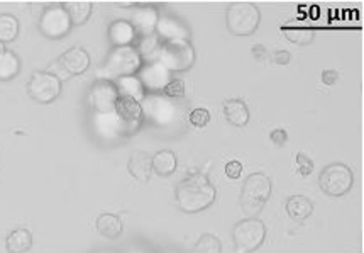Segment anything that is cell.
<instances>
[{
  "instance_id": "12",
  "label": "cell",
  "mask_w": 364,
  "mask_h": 253,
  "mask_svg": "<svg viewBox=\"0 0 364 253\" xmlns=\"http://www.w3.org/2000/svg\"><path fill=\"white\" fill-rule=\"evenodd\" d=\"M159 19L158 9L151 4H134V11L131 14V26L136 31L137 39L149 38L156 34Z\"/></svg>"
},
{
  "instance_id": "37",
  "label": "cell",
  "mask_w": 364,
  "mask_h": 253,
  "mask_svg": "<svg viewBox=\"0 0 364 253\" xmlns=\"http://www.w3.org/2000/svg\"><path fill=\"white\" fill-rule=\"evenodd\" d=\"M337 78H339V75H337L336 70H323L322 72V82L326 83V86H334L337 82Z\"/></svg>"
},
{
  "instance_id": "33",
  "label": "cell",
  "mask_w": 364,
  "mask_h": 253,
  "mask_svg": "<svg viewBox=\"0 0 364 253\" xmlns=\"http://www.w3.org/2000/svg\"><path fill=\"white\" fill-rule=\"evenodd\" d=\"M296 170H299V175L309 177L314 172V162L309 155L300 152L296 155Z\"/></svg>"
},
{
  "instance_id": "14",
  "label": "cell",
  "mask_w": 364,
  "mask_h": 253,
  "mask_svg": "<svg viewBox=\"0 0 364 253\" xmlns=\"http://www.w3.org/2000/svg\"><path fill=\"white\" fill-rule=\"evenodd\" d=\"M92 126L93 133L105 141L126 135V128H124L121 118L117 116L115 110L112 113H95L92 118Z\"/></svg>"
},
{
  "instance_id": "34",
  "label": "cell",
  "mask_w": 364,
  "mask_h": 253,
  "mask_svg": "<svg viewBox=\"0 0 364 253\" xmlns=\"http://www.w3.org/2000/svg\"><path fill=\"white\" fill-rule=\"evenodd\" d=\"M242 174V163L239 162V160H230L228 162V165H225V175L229 177V179L236 180L241 177Z\"/></svg>"
},
{
  "instance_id": "28",
  "label": "cell",
  "mask_w": 364,
  "mask_h": 253,
  "mask_svg": "<svg viewBox=\"0 0 364 253\" xmlns=\"http://www.w3.org/2000/svg\"><path fill=\"white\" fill-rule=\"evenodd\" d=\"M283 33H285V36L290 39L291 43H296V44L312 43L315 38V31L310 28V26H299V24L285 26V28H283Z\"/></svg>"
},
{
  "instance_id": "39",
  "label": "cell",
  "mask_w": 364,
  "mask_h": 253,
  "mask_svg": "<svg viewBox=\"0 0 364 253\" xmlns=\"http://www.w3.org/2000/svg\"><path fill=\"white\" fill-rule=\"evenodd\" d=\"M4 51H6V44H2V43H0V55H2Z\"/></svg>"
},
{
  "instance_id": "6",
  "label": "cell",
  "mask_w": 364,
  "mask_h": 253,
  "mask_svg": "<svg viewBox=\"0 0 364 253\" xmlns=\"http://www.w3.org/2000/svg\"><path fill=\"white\" fill-rule=\"evenodd\" d=\"M234 243L237 253H251L266 239V224L257 217H246L234 226Z\"/></svg>"
},
{
  "instance_id": "29",
  "label": "cell",
  "mask_w": 364,
  "mask_h": 253,
  "mask_svg": "<svg viewBox=\"0 0 364 253\" xmlns=\"http://www.w3.org/2000/svg\"><path fill=\"white\" fill-rule=\"evenodd\" d=\"M19 34V21L12 14H0V43L14 41Z\"/></svg>"
},
{
  "instance_id": "11",
  "label": "cell",
  "mask_w": 364,
  "mask_h": 253,
  "mask_svg": "<svg viewBox=\"0 0 364 253\" xmlns=\"http://www.w3.org/2000/svg\"><path fill=\"white\" fill-rule=\"evenodd\" d=\"M136 77L139 78L146 94H158V92H163L164 87L170 83L171 72H168L159 61L149 60L148 63H143Z\"/></svg>"
},
{
  "instance_id": "17",
  "label": "cell",
  "mask_w": 364,
  "mask_h": 253,
  "mask_svg": "<svg viewBox=\"0 0 364 253\" xmlns=\"http://www.w3.org/2000/svg\"><path fill=\"white\" fill-rule=\"evenodd\" d=\"M156 36L159 41H171V39H188V29L175 16H163L158 19Z\"/></svg>"
},
{
  "instance_id": "30",
  "label": "cell",
  "mask_w": 364,
  "mask_h": 253,
  "mask_svg": "<svg viewBox=\"0 0 364 253\" xmlns=\"http://www.w3.org/2000/svg\"><path fill=\"white\" fill-rule=\"evenodd\" d=\"M193 253H222L220 239L212 233H205L195 243Z\"/></svg>"
},
{
  "instance_id": "5",
  "label": "cell",
  "mask_w": 364,
  "mask_h": 253,
  "mask_svg": "<svg viewBox=\"0 0 364 253\" xmlns=\"http://www.w3.org/2000/svg\"><path fill=\"white\" fill-rule=\"evenodd\" d=\"M261 12L252 2L230 4L225 14L228 28L236 36H250L259 26Z\"/></svg>"
},
{
  "instance_id": "27",
  "label": "cell",
  "mask_w": 364,
  "mask_h": 253,
  "mask_svg": "<svg viewBox=\"0 0 364 253\" xmlns=\"http://www.w3.org/2000/svg\"><path fill=\"white\" fill-rule=\"evenodd\" d=\"M21 72V60L14 51L6 50L0 55V80H12Z\"/></svg>"
},
{
  "instance_id": "18",
  "label": "cell",
  "mask_w": 364,
  "mask_h": 253,
  "mask_svg": "<svg viewBox=\"0 0 364 253\" xmlns=\"http://www.w3.org/2000/svg\"><path fill=\"white\" fill-rule=\"evenodd\" d=\"M153 155L146 152H132L129 157L127 170L129 174L134 177L139 182H148L153 175V165H151Z\"/></svg>"
},
{
  "instance_id": "15",
  "label": "cell",
  "mask_w": 364,
  "mask_h": 253,
  "mask_svg": "<svg viewBox=\"0 0 364 253\" xmlns=\"http://www.w3.org/2000/svg\"><path fill=\"white\" fill-rule=\"evenodd\" d=\"M58 66L65 77H77V75L85 73L90 66V55L83 48H70L58 58Z\"/></svg>"
},
{
  "instance_id": "20",
  "label": "cell",
  "mask_w": 364,
  "mask_h": 253,
  "mask_svg": "<svg viewBox=\"0 0 364 253\" xmlns=\"http://www.w3.org/2000/svg\"><path fill=\"white\" fill-rule=\"evenodd\" d=\"M97 232H99L104 238L115 239L119 238L124 232L122 220L114 212H102V215L97 217Z\"/></svg>"
},
{
  "instance_id": "31",
  "label": "cell",
  "mask_w": 364,
  "mask_h": 253,
  "mask_svg": "<svg viewBox=\"0 0 364 253\" xmlns=\"http://www.w3.org/2000/svg\"><path fill=\"white\" fill-rule=\"evenodd\" d=\"M163 95L166 97V99H170V100L171 99H180V97L185 95V83L181 82L180 78H171L170 83L164 87Z\"/></svg>"
},
{
  "instance_id": "8",
  "label": "cell",
  "mask_w": 364,
  "mask_h": 253,
  "mask_svg": "<svg viewBox=\"0 0 364 253\" xmlns=\"http://www.w3.org/2000/svg\"><path fill=\"white\" fill-rule=\"evenodd\" d=\"M39 29L50 39H60L72 31V21L66 14L63 4H53L44 9L39 17Z\"/></svg>"
},
{
  "instance_id": "19",
  "label": "cell",
  "mask_w": 364,
  "mask_h": 253,
  "mask_svg": "<svg viewBox=\"0 0 364 253\" xmlns=\"http://www.w3.org/2000/svg\"><path fill=\"white\" fill-rule=\"evenodd\" d=\"M109 38L114 48L122 46H134V41L137 39L136 31L131 26L129 21H115L109 28Z\"/></svg>"
},
{
  "instance_id": "10",
  "label": "cell",
  "mask_w": 364,
  "mask_h": 253,
  "mask_svg": "<svg viewBox=\"0 0 364 253\" xmlns=\"http://www.w3.org/2000/svg\"><path fill=\"white\" fill-rule=\"evenodd\" d=\"M141 109H143L144 119L158 126H168L176 116L175 105L161 94H146L141 102Z\"/></svg>"
},
{
  "instance_id": "16",
  "label": "cell",
  "mask_w": 364,
  "mask_h": 253,
  "mask_svg": "<svg viewBox=\"0 0 364 253\" xmlns=\"http://www.w3.org/2000/svg\"><path fill=\"white\" fill-rule=\"evenodd\" d=\"M115 113H117L124 128H126V135H132V133L139 130V126L144 121L139 102L127 99V97H119L117 104H115Z\"/></svg>"
},
{
  "instance_id": "7",
  "label": "cell",
  "mask_w": 364,
  "mask_h": 253,
  "mask_svg": "<svg viewBox=\"0 0 364 253\" xmlns=\"http://www.w3.org/2000/svg\"><path fill=\"white\" fill-rule=\"evenodd\" d=\"M354 174L346 163H331L318 177V185L331 197H341L353 189Z\"/></svg>"
},
{
  "instance_id": "26",
  "label": "cell",
  "mask_w": 364,
  "mask_h": 253,
  "mask_svg": "<svg viewBox=\"0 0 364 253\" xmlns=\"http://www.w3.org/2000/svg\"><path fill=\"white\" fill-rule=\"evenodd\" d=\"M63 7L72 21V26H82L90 19L93 4L88 0H73V2H63Z\"/></svg>"
},
{
  "instance_id": "9",
  "label": "cell",
  "mask_w": 364,
  "mask_h": 253,
  "mask_svg": "<svg viewBox=\"0 0 364 253\" xmlns=\"http://www.w3.org/2000/svg\"><path fill=\"white\" fill-rule=\"evenodd\" d=\"M31 99L39 104H51L61 94V80L51 72H34L28 83Z\"/></svg>"
},
{
  "instance_id": "35",
  "label": "cell",
  "mask_w": 364,
  "mask_h": 253,
  "mask_svg": "<svg viewBox=\"0 0 364 253\" xmlns=\"http://www.w3.org/2000/svg\"><path fill=\"white\" fill-rule=\"evenodd\" d=\"M269 140L273 141V145H277L282 148L283 145H287L288 141V133L285 130H282V128H277V130L272 131V135H269Z\"/></svg>"
},
{
  "instance_id": "13",
  "label": "cell",
  "mask_w": 364,
  "mask_h": 253,
  "mask_svg": "<svg viewBox=\"0 0 364 253\" xmlns=\"http://www.w3.org/2000/svg\"><path fill=\"white\" fill-rule=\"evenodd\" d=\"M119 100V92L110 80H97L90 88V105L95 113H112Z\"/></svg>"
},
{
  "instance_id": "2",
  "label": "cell",
  "mask_w": 364,
  "mask_h": 253,
  "mask_svg": "<svg viewBox=\"0 0 364 253\" xmlns=\"http://www.w3.org/2000/svg\"><path fill=\"white\" fill-rule=\"evenodd\" d=\"M144 60L141 58V55L137 53L134 46H122V48H114L109 53L107 60L104 61V65L100 66V70L97 72L99 80H115L124 78V77H134L137 72L143 66Z\"/></svg>"
},
{
  "instance_id": "22",
  "label": "cell",
  "mask_w": 364,
  "mask_h": 253,
  "mask_svg": "<svg viewBox=\"0 0 364 253\" xmlns=\"http://www.w3.org/2000/svg\"><path fill=\"white\" fill-rule=\"evenodd\" d=\"M285 210L287 215L290 216L293 221L301 223V221H305L310 215H312L314 204L309 197H305V195H291V197H288Z\"/></svg>"
},
{
  "instance_id": "25",
  "label": "cell",
  "mask_w": 364,
  "mask_h": 253,
  "mask_svg": "<svg viewBox=\"0 0 364 253\" xmlns=\"http://www.w3.org/2000/svg\"><path fill=\"white\" fill-rule=\"evenodd\" d=\"M115 88H117L119 92V97H127V99H132L136 102H143L144 95H146V91L141 86L139 78L136 77H124V78H119L115 80Z\"/></svg>"
},
{
  "instance_id": "24",
  "label": "cell",
  "mask_w": 364,
  "mask_h": 253,
  "mask_svg": "<svg viewBox=\"0 0 364 253\" xmlns=\"http://www.w3.org/2000/svg\"><path fill=\"white\" fill-rule=\"evenodd\" d=\"M33 247V233L28 228H16L7 234L6 248L9 253H26Z\"/></svg>"
},
{
  "instance_id": "3",
  "label": "cell",
  "mask_w": 364,
  "mask_h": 253,
  "mask_svg": "<svg viewBox=\"0 0 364 253\" xmlns=\"http://www.w3.org/2000/svg\"><path fill=\"white\" fill-rule=\"evenodd\" d=\"M154 60L159 61L168 72H185L195 63V48L188 39L159 41Z\"/></svg>"
},
{
  "instance_id": "38",
  "label": "cell",
  "mask_w": 364,
  "mask_h": 253,
  "mask_svg": "<svg viewBox=\"0 0 364 253\" xmlns=\"http://www.w3.org/2000/svg\"><path fill=\"white\" fill-rule=\"evenodd\" d=\"M251 53H252V56H255L256 60L263 61V60L268 58V51H266V48L261 46V44H257V46H252Z\"/></svg>"
},
{
  "instance_id": "36",
  "label": "cell",
  "mask_w": 364,
  "mask_h": 253,
  "mask_svg": "<svg viewBox=\"0 0 364 253\" xmlns=\"http://www.w3.org/2000/svg\"><path fill=\"white\" fill-rule=\"evenodd\" d=\"M273 61L279 66H285V65H290L291 61V53L287 51V50H278L273 53Z\"/></svg>"
},
{
  "instance_id": "32",
  "label": "cell",
  "mask_w": 364,
  "mask_h": 253,
  "mask_svg": "<svg viewBox=\"0 0 364 253\" xmlns=\"http://www.w3.org/2000/svg\"><path fill=\"white\" fill-rule=\"evenodd\" d=\"M190 124L195 128H205L210 123V113L203 108H197L190 113Z\"/></svg>"
},
{
  "instance_id": "21",
  "label": "cell",
  "mask_w": 364,
  "mask_h": 253,
  "mask_svg": "<svg viewBox=\"0 0 364 253\" xmlns=\"http://www.w3.org/2000/svg\"><path fill=\"white\" fill-rule=\"evenodd\" d=\"M224 114H225V119H228L232 126H237V128L246 126V124L250 123V118H251L247 105L239 99L225 100L224 102Z\"/></svg>"
},
{
  "instance_id": "4",
  "label": "cell",
  "mask_w": 364,
  "mask_h": 253,
  "mask_svg": "<svg viewBox=\"0 0 364 253\" xmlns=\"http://www.w3.org/2000/svg\"><path fill=\"white\" fill-rule=\"evenodd\" d=\"M272 179L264 174H251L244 180L242 189H241V210L244 215L255 217L263 211V207L268 202L269 195H272Z\"/></svg>"
},
{
  "instance_id": "23",
  "label": "cell",
  "mask_w": 364,
  "mask_h": 253,
  "mask_svg": "<svg viewBox=\"0 0 364 253\" xmlns=\"http://www.w3.org/2000/svg\"><path fill=\"white\" fill-rule=\"evenodd\" d=\"M151 165H153V174L168 177L175 174L176 167H178V158H176V155L171 150H161V152L153 155Z\"/></svg>"
},
{
  "instance_id": "1",
  "label": "cell",
  "mask_w": 364,
  "mask_h": 253,
  "mask_svg": "<svg viewBox=\"0 0 364 253\" xmlns=\"http://www.w3.org/2000/svg\"><path fill=\"white\" fill-rule=\"evenodd\" d=\"M215 187L207 175L192 174L176 185L175 199L178 207L186 215L205 211L215 201Z\"/></svg>"
}]
</instances>
